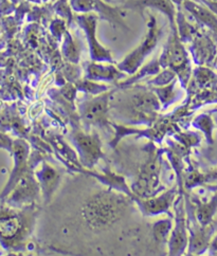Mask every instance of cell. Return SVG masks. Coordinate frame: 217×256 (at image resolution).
<instances>
[{"mask_svg":"<svg viewBox=\"0 0 217 256\" xmlns=\"http://www.w3.org/2000/svg\"><path fill=\"white\" fill-rule=\"evenodd\" d=\"M92 181L86 179L87 190L78 192L80 198H74L76 206H65L56 200L52 202L67 211L58 217L60 228L56 233L60 240L56 242L58 246L74 235L80 240H94V244H100L102 248L101 240L105 246L106 240H114L121 246L123 237L134 242V236L148 237L152 233L138 222L137 210L128 196Z\"/></svg>","mask_w":217,"mask_h":256,"instance_id":"cell-1","label":"cell"},{"mask_svg":"<svg viewBox=\"0 0 217 256\" xmlns=\"http://www.w3.org/2000/svg\"><path fill=\"white\" fill-rule=\"evenodd\" d=\"M38 212L34 206H0V242L6 251L22 252L30 244Z\"/></svg>","mask_w":217,"mask_h":256,"instance_id":"cell-2","label":"cell"},{"mask_svg":"<svg viewBox=\"0 0 217 256\" xmlns=\"http://www.w3.org/2000/svg\"><path fill=\"white\" fill-rule=\"evenodd\" d=\"M148 26V30L142 42L116 65L118 69L123 73L134 74L141 67L142 62L146 58V56H150L152 50L157 47L158 42L162 36V29L158 28L155 16H150V22Z\"/></svg>","mask_w":217,"mask_h":256,"instance_id":"cell-3","label":"cell"},{"mask_svg":"<svg viewBox=\"0 0 217 256\" xmlns=\"http://www.w3.org/2000/svg\"><path fill=\"white\" fill-rule=\"evenodd\" d=\"M38 181H36L32 172L28 170L4 199V204L14 208H26L34 206V201L40 196Z\"/></svg>","mask_w":217,"mask_h":256,"instance_id":"cell-4","label":"cell"},{"mask_svg":"<svg viewBox=\"0 0 217 256\" xmlns=\"http://www.w3.org/2000/svg\"><path fill=\"white\" fill-rule=\"evenodd\" d=\"M76 20L80 28L86 34V38L89 46L90 58L94 62H114L110 51L106 49L104 46L96 38V26H98V15L86 13L78 15Z\"/></svg>","mask_w":217,"mask_h":256,"instance_id":"cell-5","label":"cell"},{"mask_svg":"<svg viewBox=\"0 0 217 256\" xmlns=\"http://www.w3.org/2000/svg\"><path fill=\"white\" fill-rule=\"evenodd\" d=\"M72 8L78 13L96 12L103 20L110 22L112 26L128 30V26L122 20V8L112 6L104 0H71Z\"/></svg>","mask_w":217,"mask_h":256,"instance_id":"cell-6","label":"cell"},{"mask_svg":"<svg viewBox=\"0 0 217 256\" xmlns=\"http://www.w3.org/2000/svg\"><path fill=\"white\" fill-rule=\"evenodd\" d=\"M110 92L103 94L94 98H90L80 106V116L83 120L90 125L105 126L108 124L110 114Z\"/></svg>","mask_w":217,"mask_h":256,"instance_id":"cell-7","label":"cell"},{"mask_svg":"<svg viewBox=\"0 0 217 256\" xmlns=\"http://www.w3.org/2000/svg\"><path fill=\"white\" fill-rule=\"evenodd\" d=\"M12 154L14 157V168L11 172L6 186L2 190V193H0V200H4L8 197V195L11 193V190L17 184V181L28 170V166H26V160H28L29 154L28 144L22 140L14 141L12 143Z\"/></svg>","mask_w":217,"mask_h":256,"instance_id":"cell-8","label":"cell"},{"mask_svg":"<svg viewBox=\"0 0 217 256\" xmlns=\"http://www.w3.org/2000/svg\"><path fill=\"white\" fill-rule=\"evenodd\" d=\"M123 8L137 11L140 14H142L144 8H154V10L164 13L168 18L172 29L173 31H177L175 24V4L170 0H126L123 4Z\"/></svg>","mask_w":217,"mask_h":256,"instance_id":"cell-9","label":"cell"},{"mask_svg":"<svg viewBox=\"0 0 217 256\" xmlns=\"http://www.w3.org/2000/svg\"><path fill=\"white\" fill-rule=\"evenodd\" d=\"M74 140L80 154V158L86 166H92L101 157V144L96 134L76 132Z\"/></svg>","mask_w":217,"mask_h":256,"instance_id":"cell-10","label":"cell"},{"mask_svg":"<svg viewBox=\"0 0 217 256\" xmlns=\"http://www.w3.org/2000/svg\"><path fill=\"white\" fill-rule=\"evenodd\" d=\"M38 180L42 193L44 204L47 206L52 200L53 195L58 188L60 175L56 170H54L49 164L44 163L42 168L38 172Z\"/></svg>","mask_w":217,"mask_h":256,"instance_id":"cell-11","label":"cell"},{"mask_svg":"<svg viewBox=\"0 0 217 256\" xmlns=\"http://www.w3.org/2000/svg\"><path fill=\"white\" fill-rule=\"evenodd\" d=\"M176 33L177 32L174 31L173 38L168 42V48L164 52V56H162L164 58L162 60H166V64L170 66L172 69L182 73V71H186V67L188 66V64L186 53L182 47V44H180Z\"/></svg>","mask_w":217,"mask_h":256,"instance_id":"cell-12","label":"cell"},{"mask_svg":"<svg viewBox=\"0 0 217 256\" xmlns=\"http://www.w3.org/2000/svg\"><path fill=\"white\" fill-rule=\"evenodd\" d=\"M87 78L92 80H121L125 76V73L120 71L112 65H101L96 62H89L86 68Z\"/></svg>","mask_w":217,"mask_h":256,"instance_id":"cell-13","label":"cell"},{"mask_svg":"<svg viewBox=\"0 0 217 256\" xmlns=\"http://www.w3.org/2000/svg\"><path fill=\"white\" fill-rule=\"evenodd\" d=\"M174 199V194L166 193L161 195L158 198L150 199L146 202V210L148 214H157L159 212L164 211V210L170 206L172 200Z\"/></svg>","mask_w":217,"mask_h":256,"instance_id":"cell-14","label":"cell"},{"mask_svg":"<svg viewBox=\"0 0 217 256\" xmlns=\"http://www.w3.org/2000/svg\"><path fill=\"white\" fill-rule=\"evenodd\" d=\"M4 256H32V255L24 254L22 252H8V253L4 254Z\"/></svg>","mask_w":217,"mask_h":256,"instance_id":"cell-15","label":"cell"},{"mask_svg":"<svg viewBox=\"0 0 217 256\" xmlns=\"http://www.w3.org/2000/svg\"><path fill=\"white\" fill-rule=\"evenodd\" d=\"M170 2H173L174 4H178V6H180V4H182V2H186V0H170Z\"/></svg>","mask_w":217,"mask_h":256,"instance_id":"cell-16","label":"cell"},{"mask_svg":"<svg viewBox=\"0 0 217 256\" xmlns=\"http://www.w3.org/2000/svg\"><path fill=\"white\" fill-rule=\"evenodd\" d=\"M6 253V249L4 248V246L0 242V256H4Z\"/></svg>","mask_w":217,"mask_h":256,"instance_id":"cell-17","label":"cell"},{"mask_svg":"<svg viewBox=\"0 0 217 256\" xmlns=\"http://www.w3.org/2000/svg\"><path fill=\"white\" fill-rule=\"evenodd\" d=\"M104 2H107V4H112V2H114L112 0H104Z\"/></svg>","mask_w":217,"mask_h":256,"instance_id":"cell-18","label":"cell"},{"mask_svg":"<svg viewBox=\"0 0 217 256\" xmlns=\"http://www.w3.org/2000/svg\"><path fill=\"white\" fill-rule=\"evenodd\" d=\"M188 256H190V255H188Z\"/></svg>","mask_w":217,"mask_h":256,"instance_id":"cell-19","label":"cell"}]
</instances>
